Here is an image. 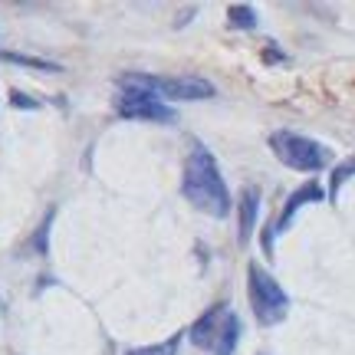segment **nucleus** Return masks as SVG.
Here are the masks:
<instances>
[{
  "label": "nucleus",
  "instance_id": "f257e3e1",
  "mask_svg": "<svg viewBox=\"0 0 355 355\" xmlns=\"http://www.w3.org/2000/svg\"><path fill=\"white\" fill-rule=\"evenodd\" d=\"M181 194L191 201L198 211L211 217H227L230 214V191L224 184V175L217 168V158L207 148H194L184 162V175H181Z\"/></svg>",
  "mask_w": 355,
  "mask_h": 355
},
{
  "label": "nucleus",
  "instance_id": "f03ea898",
  "mask_svg": "<svg viewBox=\"0 0 355 355\" xmlns=\"http://www.w3.org/2000/svg\"><path fill=\"white\" fill-rule=\"evenodd\" d=\"M122 92H148L155 99H175V102H201L214 96V83L201 76H141V73H125L119 79Z\"/></svg>",
  "mask_w": 355,
  "mask_h": 355
},
{
  "label": "nucleus",
  "instance_id": "7ed1b4c3",
  "mask_svg": "<svg viewBox=\"0 0 355 355\" xmlns=\"http://www.w3.org/2000/svg\"><path fill=\"white\" fill-rule=\"evenodd\" d=\"M247 277H250L247 293H250V306H254L257 322L260 326H279L283 319L290 316V296L283 293V286L260 263H250Z\"/></svg>",
  "mask_w": 355,
  "mask_h": 355
},
{
  "label": "nucleus",
  "instance_id": "20e7f679",
  "mask_svg": "<svg viewBox=\"0 0 355 355\" xmlns=\"http://www.w3.org/2000/svg\"><path fill=\"white\" fill-rule=\"evenodd\" d=\"M270 148H273V155H277L286 168L306 171V175L322 171L326 162H329V152H326L319 141L300 135V132H273V135H270Z\"/></svg>",
  "mask_w": 355,
  "mask_h": 355
},
{
  "label": "nucleus",
  "instance_id": "39448f33",
  "mask_svg": "<svg viewBox=\"0 0 355 355\" xmlns=\"http://www.w3.org/2000/svg\"><path fill=\"white\" fill-rule=\"evenodd\" d=\"M115 112L122 115V119H132V122H162V125L178 122L175 109L168 102L148 96V92H119Z\"/></svg>",
  "mask_w": 355,
  "mask_h": 355
},
{
  "label": "nucleus",
  "instance_id": "423d86ee",
  "mask_svg": "<svg viewBox=\"0 0 355 355\" xmlns=\"http://www.w3.org/2000/svg\"><path fill=\"white\" fill-rule=\"evenodd\" d=\"M227 316H230L227 303L211 306V309H207V313H204V316L188 329V339L198 345V349H211V352H214L217 339H220V332H224V326H227Z\"/></svg>",
  "mask_w": 355,
  "mask_h": 355
},
{
  "label": "nucleus",
  "instance_id": "0eeeda50",
  "mask_svg": "<svg viewBox=\"0 0 355 355\" xmlns=\"http://www.w3.org/2000/svg\"><path fill=\"white\" fill-rule=\"evenodd\" d=\"M313 201H322V188H319L316 181H306L303 188H296L290 198H286V204H283V211H279L273 230H277V234H283V230L293 224L296 211H300V207H306V204H313Z\"/></svg>",
  "mask_w": 355,
  "mask_h": 355
},
{
  "label": "nucleus",
  "instance_id": "6e6552de",
  "mask_svg": "<svg viewBox=\"0 0 355 355\" xmlns=\"http://www.w3.org/2000/svg\"><path fill=\"white\" fill-rule=\"evenodd\" d=\"M257 207H260V194L254 188H247L241 194V241H247L250 230L257 227Z\"/></svg>",
  "mask_w": 355,
  "mask_h": 355
},
{
  "label": "nucleus",
  "instance_id": "1a4fd4ad",
  "mask_svg": "<svg viewBox=\"0 0 355 355\" xmlns=\"http://www.w3.org/2000/svg\"><path fill=\"white\" fill-rule=\"evenodd\" d=\"M237 343H241V319L230 313L227 326H224V332H220V339H217V345H214V355H234Z\"/></svg>",
  "mask_w": 355,
  "mask_h": 355
},
{
  "label": "nucleus",
  "instance_id": "9d476101",
  "mask_svg": "<svg viewBox=\"0 0 355 355\" xmlns=\"http://www.w3.org/2000/svg\"><path fill=\"white\" fill-rule=\"evenodd\" d=\"M227 13H230V24L241 26V30H254V26H257L254 7H247V3H234Z\"/></svg>",
  "mask_w": 355,
  "mask_h": 355
},
{
  "label": "nucleus",
  "instance_id": "9b49d317",
  "mask_svg": "<svg viewBox=\"0 0 355 355\" xmlns=\"http://www.w3.org/2000/svg\"><path fill=\"white\" fill-rule=\"evenodd\" d=\"M352 175H355V158H349L345 165L336 168V175H332V188H329V198H332V201L339 198V191H343V184H345V181H349Z\"/></svg>",
  "mask_w": 355,
  "mask_h": 355
},
{
  "label": "nucleus",
  "instance_id": "f8f14e48",
  "mask_svg": "<svg viewBox=\"0 0 355 355\" xmlns=\"http://www.w3.org/2000/svg\"><path fill=\"white\" fill-rule=\"evenodd\" d=\"M178 343H181V336H171V339L162 345H141V349H132V352H125V355H175Z\"/></svg>",
  "mask_w": 355,
  "mask_h": 355
},
{
  "label": "nucleus",
  "instance_id": "ddd939ff",
  "mask_svg": "<svg viewBox=\"0 0 355 355\" xmlns=\"http://www.w3.org/2000/svg\"><path fill=\"white\" fill-rule=\"evenodd\" d=\"M13 105H26V109H37L33 99H24V92H13Z\"/></svg>",
  "mask_w": 355,
  "mask_h": 355
}]
</instances>
